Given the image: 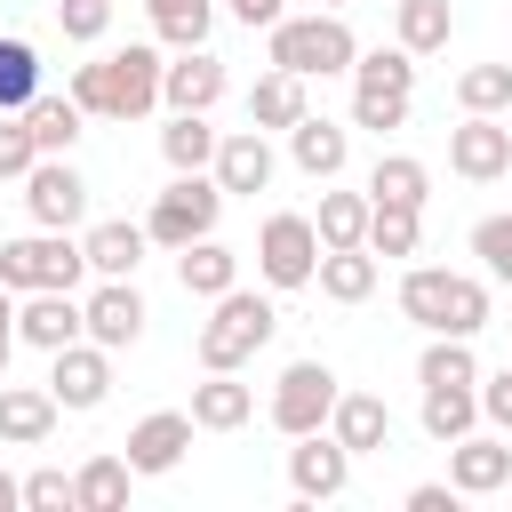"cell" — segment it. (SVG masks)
Returning a JSON list of instances; mask_svg holds the SVG:
<instances>
[{"label": "cell", "mask_w": 512, "mask_h": 512, "mask_svg": "<svg viewBox=\"0 0 512 512\" xmlns=\"http://www.w3.org/2000/svg\"><path fill=\"white\" fill-rule=\"evenodd\" d=\"M504 120H512V112H504Z\"/></svg>", "instance_id": "50"}, {"label": "cell", "mask_w": 512, "mask_h": 512, "mask_svg": "<svg viewBox=\"0 0 512 512\" xmlns=\"http://www.w3.org/2000/svg\"><path fill=\"white\" fill-rule=\"evenodd\" d=\"M288 488L304 496V504H328V496H344L352 488V448L320 424V432H296V448H288Z\"/></svg>", "instance_id": "13"}, {"label": "cell", "mask_w": 512, "mask_h": 512, "mask_svg": "<svg viewBox=\"0 0 512 512\" xmlns=\"http://www.w3.org/2000/svg\"><path fill=\"white\" fill-rule=\"evenodd\" d=\"M232 16H240L248 32H272V24L288 16V8H280V0H232Z\"/></svg>", "instance_id": "46"}, {"label": "cell", "mask_w": 512, "mask_h": 512, "mask_svg": "<svg viewBox=\"0 0 512 512\" xmlns=\"http://www.w3.org/2000/svg\"><path fill=\"white\" fill-rule=\"evenodd\" d=\"M24 512H80V488H72V472L40 464V472L24 480Z\"/></svg>", "instance_id": "40"}, {"label": "cell", "mask_w": 512, "mask_h": 512, "mask_svg": "<svg viewBox=\"0 0 512 512\" xmlns=\"http://www.w3.org/2000/svg\"><path fill=\"white\" fill-rule=\"evenodd\" d=\"M336 368L328 360H288L280 368V384H272V424L296 440V432H320L328 416H336Z\"/></svg>", "instance_id": "9"}, {"label": "cell", "mask_w": 512, "mask_h": 512, "mask_svg": "<svg viewBox=\"0 0 512 512\" xmlns=\"http://www.w3.org/2000/svg\"><path fill=\"white\" fill-rule=\"evenodd\" d=\"M128 480H136V464H128V456H88V464L72 472L80 512H120V504H128Z\"/></svg>", "instance_id": "34"}, {"label": "cell", "mask_w": 512, "mask_h": 512, "mask_svg": "<svg viewBox=\"0 0 512 512\" xmlns=\"http://www.w3.org/2000/svg\"><path fill=\"white\" fill-rule=\"evenodd\" d=\"M480 416H488L496 432H512V360H504V368L480 384Z\"/></svg>", "instance_id": "44"}, {"label": "cell", "mask_w": 512, "mask_h": 512, "mask_svg": "<svg viewBox=\"0 0 512 512\" xmlns=\"http://www.w3.org/2000/svg\"><path fill=\"white\" fill-rule=\"evenodd\" d=\"M416 384H480L472 336H432V344H424V360H416Z\"/></svg>", "instance_id": "37"}, {"label": "cell", "mask_w": 512, "mask_h": 512, "mask_svg": "<svg viewBox=\"0 0 512 512\" xmlns=\"http://www.w3.org/2000/svg\"><path fill=\"white\" fill-rule=\"evenodd\" d=\"M296 120H304V72H280V64H272V72L248 88V128L272 136V128H296Z\"/></svg>", "instance_id": "27"}, {"label": "cell", "mask_w": 512, "mask_h": 512, "mask_svg": "<svg viewBox=\"0 0 512 512\" xmlns=\"http://www.w3.org/2000/svg\"><path fill=\"white\" fill-rule=\"evenodd\" d=\"M272 328H280V304H272V296L224 288V296L208 304V320H200V368H240V360H256V352L272 344Z\"/></svg>", "instance_id": "3"}, {"label": "cell", "mask_w": 512, "mask_h": 512, "mask_svg": "<svg viewBox=\"0 0 512 512\" xmlns=\"http://www.w3.org/2000/svg\"><path fill=\"white\" fill-rule=\"evenodd\" d=\"M448 168H456L464 184L512 176V120H504V112H464V120L448 128Z\"/></svg>", "instance_id": "10"}, {"label": "cell", "mask_w": 512, "mask_h": 512, "mask_svg": "<svg viewBox=\"0 0 512 512\" xmlns=\"http://www.w3.org/2000/svg\"><path fill=\"white\" fill-rule=\"evenodd\" d=\"M408 96H416V56L392 40V48H360L352 64V128H400L408 120Z\"/></svg>", "instance_id": "5"}, {"label": "cell", "mask_w": 512, "mask_h": 512, "mask_svg": "<svg viewBox=\"0 0 512 512\" xmlns=\"http://www.w3.org/2000/svg\"><path fill=\"white\" fill-rule=\"evenodd\" d=\"M264 48H272L280 72H304V80H312V72L328 80V72H352V64H360V40H352V24H344L336 8H328V16H280V24L264 32Z\"/></svg>", "instance_id": "4"}, {"label": "cell", "mask_w": 512, "mask_h": 512, "mask_svg": "<svg viewBox=\"0 0 512 512\" xmlns=\"http://www.w3.org/2000/svg\"><path fill=\"white\" fill-rule=\"evenodd\" d=\"M24 208H32V224L72 232V224L88 216V176H80L64 152H40V160H32V176H24Z\"/></svg>", "instance_id": "11"}, {"label": "cell", "mask_w": 512, "mask_h": 512, "mask_svg": "<svg viewBox=\"0 0 512 512\" xmlns=\"http://www.w3.org/2000/svg\"><path fill=\"white\" fill-rule=\"evenodd\" d=\"M424 432L448 448L464 432H480V384H424Z\"/></svg>", "instance_id": "28"}, {"label": "cell", "mask_w": 512, "mask_h": 512, "mask_svg": "<svg viewBox=\"0 0 512 512\" xmlns=\"http://www.w3.org/2000/svg\"><path fill=\"white\" fill-rule=\"evenodd\" d=\"M8 352H16V336H8V328H0V384H8Z\"/></svg>", "instance_id": "48"}, {"label": "cell", "mask_w": 512, "mask_h": 512, "mask_svg": "<svg viewBox=\"0 0 512 512\" xmlns=\"http://www.w3.org/2000/svg\"><path fill=\"white\" fill-rule=\"evenodd\" d=\"M216 128H208V112H176L168 128H160V160L168 168H216Z\"/></svg>", "instance_id": "32"}, {"label": "cell", "mask_w": 512, "mask_h": 512, "mask_svg": "<svg viewBox=\"0 0 512 512\" xmlns=\"http://www.w3.org/2000/svg\"><path fill=\"white\" fill-rule=\"evenodd\" d=\"M392 32H400L408 56H432V48H448L456 8H448V0H392Z\"/></svg>", "instance_id": "29"}, {"label": "cell", "mask_w": 512, "mask_h": 512, "mask_svg": "<svg viewBox=\"0 0 512 512\" xmlns=\"http://www.w3.org/2000/svg\"><path fill=\"white\" fill-rule=\"evenodd\" d=\"M216 216H224V184H216V168H176L168 192L152 200L144 232H152L160 248H192V240L216 232Z\"/></svg>", "instance_id": "6"}, {"label": "cell", "mask_w": 512, "mask_h": 512, "mask_svg": "<svg viewBox=\"0 0 512 512\" xmlns=\"http://www.w3.org/2000/svg\"><path fill=\"white\" fill-rule=\"evenodd\" d=\"M160 72H168V56L152 40H128V48H112V56L72 72V104L96 112V120H144L160 104Z\"/></svg>", "instance_id": "1"}, {"label": "cell", "mask_w": 512, "mask_h": 512, "mask_svg": "<svg viewBox=\"0 0 512 512\" xmlns=\"http://www.w3.org/2000/svg\"><path fill=\"white\" fill-rule=\"evenodd\" d=\"M288 152H296V168H304L312 184H328V176H344V160H352V136H344L336 120H312V112H304V120L288 128Z\"/></svg>", "instance_id": "23"}, {"label": "cell", "mask_w": 512, "mask_h": 512, "mask_svg": "<svg viewBox=\"0 0 512 512\" xmlns=\"http://www.w3.org/2000/svg\"><path fill=\"white\" fill-rule=\"evenodd\" d=\"M56 32L80 40V48L104 40V32H112V0H56Z\"/></svg>", "instance_id": "41"}, {"label": "cell", "mask_w": 512, "mask_h": 512, "mask_svg": "<svg viewBox=\"0 0 512 512\" xmlns=\"http://www.w3.org/2000/svg\"><path fill=\"white\" fill-rule=\"evenodd\" d=\"M176 280H184V296H200V304H216L224 288H240V256L208 232V240H192V248H176Z\"/></svg>", "instance_id": "22"}, {"label": "cell", "mask_w": 512, "mask_h": 512, "mask_svg": "<svg viewBox=\"0 0 512 512\" xmlns=\"http://www.w3.org/2000/svg\"><path fill=\"white\" fill-rule=\"evenodd\" d=\"M424 192H432V168H424L416 152H376V168H368V200L424 208Z\"/></svg>", "instance_id": "31"}, {"label": "cell", "mask_w": 512, "mask_h": 512, "mask_svg": "<svg viewBox=\"0 0 512 512\" xmlns=\"http://www.w3.org/2000/svg\"><path fill=\"white\" fill-rule=\"evenodd\" d=\"M16 504H24V480H8V472H0V512H16Z\"/></svg>", "instance_id": "47"}, {"label": "cell", "mask_w": 512, "mask_h": 512, "mask_svg": "<svg viewBox=\"0 0 512 512\" xmlns=\"http://www.w3.org/2000/svg\"><path fill=\"white\" fill-rule=\"evenodd\" d=\"M216 96H224V56L176 48V64L160 72V104L168 112H216Z\"/></svg>", "instance_id": "15"}, {"label": "cell", "mask_w": 512, "mask_h": 512, "mask_svg": "<svg viewBox=\"0 0 512 512\" xmlns=\"http://www.w3.org/2000/svg\"><path fill=\"white\" fill-rule=\"evenodd\" d=\"M448 480H456V496H496V488H512V448L488 432H464V440H448Z\"/></svg>", "instance_id": "18"}, {"label": "cell", "mask_w": 512, "mask_h": 512, "mask_svg": "<svg viewBox=\"0 0 512 512\" xmlns=\"http://www.w3.org/2000/svg\"><path fill=\"white\" fill-rule=\"evenodd\" d=\"M456 112H512V64H464L456 72Z\"/></svg>", "instance_id": "38"}, {"label": "cell", "mask_w": 512, "mask_h": 512, "mask_svg": "<svg viewBox=\"0 0 512 512\" xmlns=\"http://www.w3.org/2000/svg\"><path fill=\"white\" fill-rule=\"evenodd\" d=\"M472 256L488 264V280H512V216H480L472 224Z\"/></svg>", "instance_id": "42"}, {"label": "cell", "mask_w": 512, "mask_h": 512, "mask_svg": "<svg viewBox=\"0 0 512 512\" xmlns=\"http://www.w3.org/2000/svg\"><path fill=\"white\" fill-rule=\"evenodd\" d=\"M64 400L48 384H0V448H40L56 432Z\"/></svg>", "instance_id": "19"}, {"label": "cell", "mask_w": 512, "mask_h": 512, "mask_svg": "<svg viewBox=\"0 0 512 512\" xmlns=\"http://www.w3.org/2000/svg\"><path fill=\"white\" fill-rule=\"evenodd\" d=\"M48 392H56V400H64L72 416L104 408V392H112V352H104L96 336H80V344L48 352Z\"/></svg>", "instance_id": "14"}, {"label": "cell", "mask_w": 512, "mask_h": 512, "mask_svg": "<svg viewBox=\"0 0 512 512\" xmlns=\"http://www.w3.org/2000/svg\"><path fill=\"white\" fill-rule=\"evenodd\" d=\"M80 120H88V112L72 104V88H64V96H48V88H40V96L24 104V128H32V144H40V152H72V144H80Z\"/></svg>", "instance_id": "30"}, {"label": "cell", "mask_w": 512, "mask_h": 512, "mask_svg": "<svg viewBox=\"0 0 512 512\" xmlns=\"http://www.w3.org/2000/svg\"><path fill=\"white\" fill-rule=\"evenodd\" d=\"M248 416H256V392H248L232 368H208V376L192 384V424H200V432H240Z\"/></svg>", "instance_id": "21"}, {"label": "cell", "mask_w": 512, "mask_h": 512, "mask_svg": "<svg viewBox=\"0 0 512 512\" xmlns=\"http://www.w3.org/2000/svg\"><path fill=\"white\" fill-rule=\"evenodd\" d=\"M192 432H200L192 408H152V416L128 432V464H136V472H176L184 448H192Z\"/></svg>", "instance_id": "17"}, {"label": "cell", "mask_w": 512, "mask_h": 512, "mask_svg": "<svg viewBox=\"0 0 512 512\" xmlns=\"http://www.w3.org/2000/svg\"><path fill=\"white\" fill-rule=\"evenodd\" d=\"M400 312L424 336H480L488 328V288L472 272H440V264H408L400 272Z\"/></svg>", "instance_id": "2"}, {"label": "cell", "mask_w": 512, "mask_h": 512, "mask_svg": "<svg viewBox=\"0 0 512 512\" xmlns=\"http://www.w3.org/2000/svg\"><path fill=\"white\" fill-rule=\"evenodd\" d=\"M80 336H88V304H80L72 288H32V296H16V344L64 352V344H80Z\"/></svg>", "instance_id": "12"}, {"label": "cell", "mask_w": 512, "mask_h": 512, "mask_svg": "<svg viewBox=\"0 0 512 512\" xmlns=\"http://www.w3.org/2000/svg\"><path fill=\"white\" fill-rule=\"evenodd\" d=\"M320 296L328 304H368L376 296V248H320Z\"/></svg>", "instance_id": "26"}, {"label": "cell", "mask_w": 512, "mask_h": 512, "mask_svg": "<svg viewBox=\"0 0 512 512\" xmlns=\"http://www.w3.org/2000/svg\"><path fill=\"white\" fill-rule=\"evenodd\" d=\"M144 296H136V280H96V296H88V336L104 344V352H128L136 336H144Z\"/></svg>", "instance_id": "16"}, {"label": "cell", "mask_w": 512, "mask_h": 512, "mask_svg": "<svg viewBox=\"0 0 512 512\" xmlns=\"http://www.w3.org/2000/svg\"><path fill=\"white\" fill-rule=\"evenodd\" d=\"M216 184H224V192H264V184H272V144H264V128H232V136L216 144Z\"/></svg>", "instance_id": "24"}, {"label": "cell", "mask_w": 512, "mask_h": 512, "mask_svg": "<svg viewBox=\"0 0 512 512\" xmlns=\"http://www.w3.org/2000/svg\"><path fill=\"white\" fill-rule=\"evenodd\" d=\"M144 16L160 32V48H208V24H216L208 0H144Z\"/></svg>", "instance_id": "35"}, {"label": "cell", "mask_w": 512, "mask_h": 512, "mask_svg": "<svg viewBox=\"0 0 512 512\" xmlns=\"http://www.w3.org/2000/svg\"><path fill=\"white\" fill-rule=\"evenodd\" d=\"M416 240H424V208H400V200L368 208V248L376 256H416Z\"/></svg>", "instance_id": "36"}, {"label": "cell", "mask_w": 512, "mask_h": 512, "mask_svg": "<svg viewBox=\"0 0 512 512\" xmlns=\"http://www.w3.org/2000/svg\"><path fill=\"white\" fill-rule=\"evenodd\" d=\"M80 248H88V272H96V280H136V264H144L152 232H144V224H128V216H104V224H88V232H80Z\"/></svg>", "instance_id": "20"}, {"label": "cell", "mask_w": 512, "mask_h": 512, "mask_svg": "<svg viewBox=\"0 0 512 512\" xmlns=\"http://www.w3.org/2000/svg\"><path fill=\"white\" fill-rule=\"evenodd\" d=\"M256 272H264V288H312V272H320V224L296 216V208L264 216V232H256Z\"/></svg>", "instance_id": "8"}, {"label": "cell", "mask_w": 512, "mask_h": 512, "mask_svg": "<svg viewBox=\"0 0 512 512\" xmlns=\"http://www.w3.org/2000/svg\"><path fill=\"white\" fill-rule=\"evenodd\" d=\"M328 432H336L352 456H376V448L392 440V408H384L376 392H336V416H328Z\"/></svg>", "instance_id": "25"}, {"label": "cell", "mask_w": 512, "mask_h": 512, "mask_svg": "<svg viewBox=\"0 0 512 512\" xmlns=\"http://www.w3.org/2000/svg\"><path fill=\"white\" fill-rule=\"evenodd\" d=\"M408 512H456V480H416L408 488Z\"/></svg>", "instance_id": "45"}, {"label": "cell", "mask_w": 512, "mask_h": 512, "mask_svg": "<svg viewBox=\"0 0 512 512\" xmlns=\"http://www.w3.org/2000/svg\"><path fill=\"white\" fill-rule=\"evenodd\" d=\"M32 160H40V144L24 128V112H0V176H32Z\"/></svg>", "instance_id": "43"}, {"label": "cell", "mask_w": 512, "mask_h": 512, "mask_svg": "<svg viewBox=\"0 0 512 512\" xmlns=\"http://www.w3.org/2000/svg\"><path fill=\"white\" fill-rule=\"evenodd\" d=\"M0 280L16 288V296H32V288H80L88 280V248L72 240V232H24V240H0Z\"/></svg>", "instance_id": "7"}, {"label": "cell", "mask_w": 512, "mask_h": 512, "mask_svg": "<svg viewBox=\"0 0 512 512\" xmlns=\"http://www.w3.org/2000/svg\"><path fill=\"white\" fill-rule=\"evenodd\" d=\"M40 96V56L32 40H0V112H24Z\"/></svg>", "instance_id": "39"}, {"label": "cell", "mask_w": 512, "mask_h": 512, "mask_svg": "<svg viewBox=\"0 0 512 512\" xmlns=\"http://www.w3.org/2000/svg\"><path fill=\"white\" fill-rule=\"evenodd\" d=\"M328 8H344V0H328Z\"/></svg>", "instance_id": "49"}, {"label": "cell", "mask_w": 512, "mask_h": 512, "mask_svg": "<svg viewBox=\"0 0 512 512\" xmlns=\"http://www.w3.org/2000/svg\"><path fill=\"white\" fill-rule=\"evenodd\" d=\"M368 192H320V248H368Z\"/></svg>", "instance_id": "33"}]
</instances>
